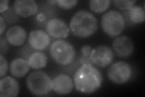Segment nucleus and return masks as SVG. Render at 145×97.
<instances>
[{
  "label": "nucleus",
  "instance_id": "obj_1",
  "mask_svg": "<svg viewBox=\"0 0 145 97\" xmlns=\"http://www.w3.org/2000/svg\"><path fill=\"white\" fill-rule=\"evenodd\" d=\"M74 86L78 92L91 94L101 87L102 76L101 72L91 63L82 64L73 76Z\"/></svg>",
  "mask_w": 145,
  "mask_h": 97
},
{
  "label": "nucleus",
  "instance_id": "obj_2",
  "mask_svg": "<svg viewBox=\"0 0 145 97\" xmlns=\"http://www.w3.org/2000/svg\"><path fill=\"white\" fill-rule=\"evenodd\" d=\"M71 33L76 37L86 38L96 32L98 28L97 18L92 13L80 10L72 16L69 24Z\"/></svg>",
  "mask_w": 145,
  "mask_h": 97
},
{
  "label": "nucleus",
  "instance_id": "obj_3",
  "mask_svg": "<svg viewBox=\"0 0 145 97\" xmlns=\"http://www.w3.org/2000/svg\"><path fill=\"white\" fill-rule=\"evenodd\" d=\"M26 86L33 95L44 96L53 90V81L45 72L36 71L30 73L27 77Z\"/></svg>",
  "mask_w": 145,
  "mask_h": 97
},
{
  "label": "nucleus",
  "instance_id": "obj_4",
  "mask_svg": "<svg viewBox=\"0 0 145 97\" xmlns=\"http://www.w3.org/2000/svg\"><path fill=\"white\" fill-rule=\"evenodd\" d=\"M50 53L54 61L61 66L69 65L76 57L73 46L63 40L53 41L50 48Z\"/></svg>",
  "mask_w": 145,
  "mask_h": 97
},
{
  "label": "nucleus",
  "instance_id": "obj_5",
  "mask_svg": "<svg viewBox=\"0 0 145 97\" xmlns=\"http://www.w3.org/2000/svg\"><path fill=\"white\" fill-rule=\"evenodd\" d=\"M125 20L121 13L111 10L102 15L101 27L105 33L111 37H117L124 30Z\"/></svg>",
  "mask_w": 145,
  "mask_h": 97
},
{
  "label": "nucleus",
  "instance_id": "obj_6",
  "mask_svg": "<svg viewBox=\"0 0 145 97\" xmlns=\"http://www.w3.org/2000/svg\"><path fill=\"white\" fill-rule=\"evenodd\" d=\"M132 68L125 61H119L112 63L108 71V77L115 84H122L128 82L132 76Z\"/></svg>",
  "mask_w": 145,
  "mask_h": 97
},
{
  "label": "nucleus",
  "instance_id": "obj_7",
  "mask_svg": "<svg viewBox=\"0 0 145 97\" xmlns=\"http://www.w3.org/2000/svg\"><path fill=\"white\" fill-rule=\"evenodd\" d=\"M114 58L112 50L108 46L101 45L92 49L88 59L89 62L94 65L104 68L110 65Z\"/></svg>",
  "mask_w": 145,
  "mask_h": 97
},
{
  "label": "nucleus",
  "instance_id": "obj_8",
  "mask_svg": "<svg viewBox=\"0 0 145 97\" xmlns=\"http://www.w3.org/2000/svg\"><path fill=\"white\" fill-rule=\"evenodd\" d=\"M112 46L116 54L121 58L130 57L134 50L133 40L129 36L125 35L117 36L113 40Z\"/></svg>",
  "mask_w": 145,
  "mask_h": 97
},
{
  "label": "nucleus",
  "instance_id": "obj_9",
  "mask_svg": "<svg viewBox=\"0 0 145 97\" xmlns=\"http://www.w3.org/2000/svg\"><path fill=\"white\" fill-rule=\"evenodd\" d=\"M47 34L57 39L66 38L70 34V28L67 23L59 18H52L50 20L45 26Z\"/></svg>",
  "mask_w": 145,
  "mask_h": 97
},
{
  "label": "nucleus",
  "instance_id": "obj_10",
  "mask_svg": "<svg viewBox=\"0 0 145 97\" xmlns=\"http://www.w3.org/2000/svg\"><path fill=\"white\" fill-rule=\"evenodd\" d=\"M50 42V36L43 30H34L29 34L28 44L36 51H42L47 49Z\"/></svg>",
  "mask_w": 145,
  "mask_h": 97
},
{
  "label": "nucleus",
  "instance_id": "obj_11",
  "mask_svg": "<svg viewBox=\"0 0 145 97\" xmlns=\"http://www.w3.org/2000/svg\"><path fill=\"white\" fill-rule=\"evenodd\" d=\"M53 90L59 95L70 94L74 88V82L67 74L57 75L52 80Z\"/></svg>",
  "mask_w": 145,
  "mask_h": 97
},
{
  "label": "nucleus",
  "instance_id": "obj_12",
  "mask_svg": "<svg viewBox=\"0 0 145 97\" xmlns=\"http://www.w3.org/2000/svg\"><path fill=\"white\" fill-rule=\"evenodd\" d=\"M13 8L19 16L27 18L36 14L38 4L34 0H17L13 2Z\"/></svg>",
  "mask_w": 145,
  "mask_h": 97
},
{
  "label": "nucleus",
  "instance_id": "obj_13",
  "mask_svg": "<svg viewBox=\"0 0 145 97\" xmlns=\"http://www.w3.org/2000/svg\"><path fill=\"white\" fill-rule=\"evenodd\" d=\"M27 35V32L24 27L15 25L8 29L5 38L7 43L11 46H21L24 44Z\"/></svg>",
  "mask_w": 145,
  "mask_h": 97
},
{
  "label": "nucleus",
  "instance_id": "obj_14",
  "mask_svg": "<svg viewBox=\"0 0 145 97\" xmlns=\"http://www.w3.org/2000/svg\"><path fill=\"white\" fill-rule=\"evenodd\" d=\"M20 85L18 81L10 76L2 77L0 80V96L15 97L19 94Z\"/></svg>",
  "mask_w": 145,
  "mask_h": 97
},
{
  "label": "nucleus",
  "instance_id": "obj_15",
  "mask_svg": "<svg viewBox=\"0 0 145 97\" xmlns=\"http://www.w3.org/2000/svg\"><path fill=\"white\" fill-rule=\"evenodd\" d=\"M30 68L27 59L23 58H17L11 61L9 69L10 74L13 77L20 78L27 74Z\"/></svg>",
  "mask_w": 145,
  "mask_h": 97
},
{
  "label": "nucleus",
  "instance_id": "obj_16",
  "mask_svg": "<svg viewBox=\"0 0 145 97\" xmlns=\"http://www.w3.org/2000/svg\"><path fill=\"white\" fill-rule=\"evenodd\" d=\"M27 61L30 68L39 70L47 66L48 59L45 53L40 51H36L31 54Z\"/></svg>",
  "mask_w": 145,
  "mask_h": 97
},
{
  "label": "nucleus",
  "instance_id": "obj_17",
  "mask_svg": "<svg viewBox=\"0 0 145 97\" xmlns=\"http://www.w3.org/2000/svg\"><path fill=\"white\" fill-rule=\"evenodd\" d=\"M129 20L134 24H140L145 20V12L144 7L140 6H133L128 10Z\"/></svg>",
  "mask_w": 145,
  "mask_h": 97
},
{
  "label": "nucleus",
  "instance_id": "obj_18",
  "mask_svg": "<svg viewBox=\"0 0 145 97\" xmlns=\"http://www.w3.org/2000/svg\"><path fill=\"white\" fill-rule=\"evenodd\" d=\"M111 1L109 0H91L89 2L90 10L96 13L105 12L110 7Z\"/></svg>",
  "mask_w": 145,
  "mask_h": 97
},
{
  "label": "nucleus",
  "instance_id": "obj_19",
  "mask_svg": "<svg viewBox=\"0 0 145 97\" xmlns=\"http://www.w3.org/2000/svg\"><path fill=\"white\" fill-rule=\"evenodd\" d=\"M1 16L8 24H13L18 20V16L17 13L13 9V7H10L8 10L4 12Z\"/></svg>",
  "mask_w": 145,
  "mask_h": 97
},
{
  "label": "nucleus",
  "instance_id": "obj_20",
  "mask_svg": "<svg viewBox=\"0 0 145 97\" xmlns=\"http://www.w3.org/2000/svg\"><path fill=\"white\" fill-rule=\"evenodd\" d=\"M114 3L115 6L120 10L126 11L128 10L131 7L134 6V4L136 3V1H122V0H120V1H114Z\"/></svg>",
  "mask_w": 145,
  "mask_h": 97
},
{
  "label": "nucleus",
  "instance_id": "obj_21",
  "mask_svg": "<svg viewBox=\"0 0 145 97\" xmlns=\"http://www.w3.org/2000/svg\"><path fill=\"white\" fill-rule=\"evenodd\" d=\"M78 1L76 0L68 1V0H56V4L57 5L63 9H71L76 6Z\"/></svg>",
  "mask_w": 145,
  "mask_h": 97
},
{
  "label": "nucleus",
  "instance_id": "obj_22",
  "mask_svg": "<svg viewBox=\"0 0 145 97\" xmlns=\"http://www.w3.org/2000/svg\"><path fill=\"white\" fill-rule=\"evenodd\" d=\"M8 63L3 55H0V77L2 78L6 75L8 71Z\"/></svg>",
  "mask_w": 145,
  "mask_h": 97
},
{
  "label": "nucleus",
  "instance_id": "obj_23",
  "mask_svg": "<svg viewBox=\"0 0 145 97\" xmlns=\"http://www.w3.org/2000/svg\"><path fill=\"white\" fill-rule=\"evenodd\" d=\"M33 50H35L31 48L29 46V44H28L24 46V47H22V48H21L19 50V51H20L19 54H20L21 56L23 58L27 59L29 58L31 54L33 52H34Z\"/></svg>",
  "mask_w": 145,
  "mask_h": 97
},
{
  "label": "nucleus",
  "instance_id": "obj_24",
  "mask_svg": "<svg viewBox=\"0 0 145 97\" xmlns=\"http://www.w3.org/2000/svg\"><path fill=\"white\" fill-rule=\"evenodd\" d=\"M91 50H92V48L91 46H89V45L84 46L83 47L81 48V53H82V58L84 59L85 61H86L87 62H89L88 58L91 52Z\"/></svg>",
  "mask_w": 145,
  "mask_h": 97
},
{
  "label": "nucleus",
  "instance_id": "obj_25",
  "mask_svg": "<svg viewBox=\"0 0 145 97\" xmlns=\"http://www.w3.org/2000/svg\"><path fill=\"white\" fill-rule=\"evenodd\" d=\"M0 52H1V55L6 54L9 49L8 45L9 44L6 38H4L3 36H1L0 38Z\"/></svg>",
  "mask_w": 145,
  "mask_h": 97
},
{
  "label": "nucleus",
  "instance_id": "obj_26",
  "mask_svg": "<svg viewBox=\"0 0 145 97\" xmlns=\"http://www.w3.org/2000/svg\"><path fill=\"white\" fill-rule=\"evenodd\" d=\"M8 4L9 1L8 0H1L0 1V13L1 14L8 10L9 8Z\"/></svg>",
  "mask_w": 145,
  "mask_h": 97
},
{
  "label": "nucleus",
  "instance_id": "obj_27",
  "mask_svg": "<svg viewBox=\"0 0 145 97\" xmlns=\"http://www.w3.org/2000/svg\"><path fill=\"white\" fill-rule=\"evenodd\" d=\"M6 22L3 17L1 15L0 16V35L2 36L3 32L6 29Z\"/></svg>",
  "mask_w": 145,
  "mask_h": 97
}]
</instances>
